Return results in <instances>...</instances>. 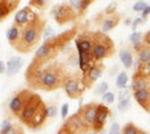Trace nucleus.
<instances>
[{"instance_id":"nucleus-1","label":"nucleus","mask_w":150,"mask_h":134,"mask_svg":"<svg viewBox=\"0 0 150 134\" xmlns=\"http://www.w3.org/2000/svg\"><path fill=\"white\" fill-rule=\"evenodd\" d=\"M44 26H46V21L40 15H37L32 22L26 23L23 27H21V34H19L17 44L14 45V49L21 54L32 52L37 47L39 41L41 40Z\"/></svg>"},{"instance_id":"nucleus-2","label":"nucleus","mask_w":150,"mask_h":134,"mask_svg":"<svg viewBox=\"0 0 150 134\" xmlns=\"http://www.w3.org/2000/svg\"><path fill=\"white\" fill-rule=\"evenodd\" d=\"M69 73L66 71V67L58 62H48L43 66L40 74V81L37 85V90L43 92H54V90L62 88L65 78Z\"/></svg>"},{"instance_id":"nucleus-3","label":"nucleus","mask_w":150,"mask_h":134,"mask_svg":"<svg viewBox=\"0 0 150 134\" xmlns=\"http://www.w3.org/2000/svg\"><path fill=\"white\" fill-rule=\"evenodd\" d=\"M116 52L113 40L110 38L106 31L96 30L94 31V43H92L91 55L95 62H102L105 59L112 58Z\"/></svg>"},{"instance_id":"nucleus-4","label":"nucleus","mask_w":150,"mask_h":134,"mask_svg":"<svg viewBox=\"0 0 150 134\" xmlns=\"http://www.w3.org/2000/svg\"><path fill=\"white\" fill-rule=\"evenodd\" d=\"M59 52H61V51H59L54 45V43L48 38V40H46L37 48L36 54H35V56H33L30 63H35V64H47L48 62H52L59 55Z\"/></svg>"},{"instance_id":"nucleus-5","label":"nucleus","mask_w":150,"mask_h":134,"mask_svg":"<svg viewBox=\"0 0 150 134\" xmlns=\"http://www.w3.org/2000/svg\"><path fill=\"white\" fill-rule=\"evenodd\" d=\"M51 15L54 17V21L58 25H66V23L74 22L79 18L77 11L73 8L70 4L62 3V4H57L51 10Z\"/></svg>"},{"instance_id":"nucleus-6","label":"nucleus","mask_w":150,"mask_h":134,"mask_svg":"<svg viewBox=\"0 0 150 134\" xmlns=\"http://www.w3.org/2000/svg\"><path fill=\"white\" fill-rule=\"evenodd\" d=\"M41 103H43V100H41V97L37 93L30 94V97L28 98L26 104L23 105V108L21 110V112H19V115H18L19 122H21L22 125H25V126H29V123H30V121H32L33 115L36 114V111L41 105Z\"/></svg>"},{"instance_id":"nucleus-7","label":"nucleus","mask_w":150,"mask_h":134,"mask_svg":"<svg viewBox=\"0 0 150 134\" xmlns=\"http://www.w3.org/2000/svg\"><path fill=\"white\" fill-rule=\"evenodd\" d=\"M62 88H64L65 93L68 94V97L73 98V100L81 98L83 93L86 92V86L83 85L81 75L79 77V75H70V74H68V77L64 81Z\"/></svg>"},{"instance_id":"nucleus-8","label":"nucleus","mask_w":150,"mask_h":134,"mask_svg":"<svg viewBox=\"0 0 150 134\" xmlns=\"http://www.w3.org/2000/svg\"><path fill=\"white\" fill-rule=\"evenodd\" d=\"M90 131V129L84 125V122L81 121V118L76 114H73L72 116H66L65 118L64 125L61 126V129L58 130L59 134H83Z\"/></svg>"},{"instance_id":"nucleus-9","label":"nucleus","mask_w":150,"mask_h":134,"mask_svg":"<svg viewBox=\"0 0 150 134\" xmlns=\"http://www.w3.org/2000/svg\"><path fill=\"white\" fill-rule=\"evenodd\" d=\"M32 93L33 92L30 90V88H29V89H21L18 93L14 94L13 97L8 100V103H7V111H8L10 115L18 118L21 110H22L23 105L26 104L28 98L30 97Z\"/></svg>"},{"instance_id":"nucleus-10","label":"nucleus","mask_w":150,"mask_h":134,"mask_svg":"<svg viewBox=\"0 0 150 134\" xmlns=\"http://www.w3.org/2000/svg\"><path fill=\"white\" fill-rule=\"evenodd\" d=\"M105 71V64L102 62H94L91 67L87 70L84 74H81L83 85L86 86V89H90L96 81L99 80Z\"/></svg>"},{"instance_id":"nucleus-11","label":"nucleus","mask_w":150,"mask_h":134,"mask_svg":"<svg viewBox=\"0 0 150 134\" xmlns=\"http://www.w3.org/2000/svg\"><path fill=\"white\" fill-rule=\"evenodd\" d=\"M77 30H79V27L74 26V27H72V29H69V30H65V31H62V33H59V34H55L54 37H51L50 40L52 41L55 47L62 52L66 47H69L70 41L74 40V37L77 34Z\"/></svg>"},{"instance_id":"nucleus-12","label":"nucleus","mask_w":150,"mask_h":134,"mask_svg":"<svg viewBox=\"0 0 150 134\" xmlns=\"http://www.w3.org/2000/svg\"><path fill=\"white\" fill-rule=\"evenodd\" d=\"M110 116V110L106 104H98L96 107V114H95V119H94V123L91 126V130L95 131V133H99L102 131L108 122V118Z\"/></svg>"},{"instance_id":"nucleus-13","label":"nucleus","mask_w":150,"mask_h":134,"mask_svg":"<svg viewBox=\"0 0 150 134\" xmlns=\"http://www.w3.org/2000/svg\"><path fill=\"white\" fill-rule=\"evenodd\" d=\"M92 43H94V31L84 30L76 34L74 37V44H76L77 52H91Z\"/></svg>"},{"instance_id":"nucleus-14","label":"nucleus","mask_w":150,"mask_h":134,"mask_svg":"<svg viewBox=\"0 0 150 134\" xmlns=\"http://www.w3.org/2000/svg\"><path fill=\"white\" fill-rule=\"evenodd\" d=\"M96 107H98V103H88V104H86V105H81L77 111V115L81 118V121L84 122V125L90 130H91V126H92V123H94V119H95Z\"/></svg>"},{"instance_id":"nucleus-15","label":"nucleus","mask_w":150,"mask_h":134,"mask_svg":"<svg viewBox=\"0 0 150 134\" xmlns=\"http://www.w3.org/2000/svg\"><path fill=\"white\" fill-rule=\"evenodd\" d=\"M36 17H37V14L32 10V7H30V6H26V7H23V8L18 10V11L15 13L14 23H15L17 26H19V27H23L26 23L32 22Z\"/></svg>"},{"instance_id":"nucleus-16","label":"nucleus","mask_w":150,"mask_h":134,"mask_svg":"<svg viewBox=\"0 0 150 134\" xmlns=\"http://www.w3.org/2000/svg\"><path fill=\"white\" fill-rule=\"evenodd\" d=\"M47 119H48V116H47V107H46V104H44V101H43L41 105L39 107V110L36 111V114L33 115L32 121H30V123H29L28 127L32 130H39L40 127L44 126Z\"/></svg>"},{"instance_id":"nucleus-17","label":"nucleus","mask_w":150,"mask_h":134,"mask_svg":"<svg viewBox=\"0 0 150 134\" xmlns=\"http://www.w3.org/2000/svg\"><path fill=\"white\" fill-rule=\"evenodd\" d=\"M134 98H135V101L146 112L150 114V86L143 88V89H139V90H135L134 92Z\"/></svg>"},{"instance_id":"nucleus-18","label":"nucleus","mask_w":150,"mask_h":134,"mask_svg":"<svg viewBox=\"0 0 150 134\" xmlns=\"http://www.w3.org/2000/svg\"><path fill=\"white\" fill-rule=\"evenodd\" d=\"M22 66H23V59L21 56H13V58L8 59V62L6 63V74L8 77L15 75L22 68Z\"/></svg>"},{"instance_id":"nucleus-19","label":"nucleus","mask_w":150,"mask_h":134,"mask_svg":"<svg viewBox=\"0 0 150 134\" xmlns=\"http://www.w3.org/2000/svg\"><path fill=\"white\" fill-rule=\"evenodd\" d=\"M150 86V78L149 77L143 75L141 73L135 71L134 77H132V84H131V90L135 92V90H139V89H143V88H147Z\"/></svg>"},{"instance_id":"nucleus-20","label":"nucleus","mask_w":150,"mask_h":134,"mask_svg":"<svg viewBox=\"0 0 150 134\" xmlns=\"http://www.w3.org/2000/svg\"><path fill=\"white\" fill-rule=\"evenodd\" d=\"M120 15L117 13H113L110 15H106V18H103L102 23H100V30L102 31H109V30H113L114 27L117 26L120 23Z\"/></svg>"},{"instance_id":"nucleus-21","label":"nucleus","mask_w":150,"mask_h":134,"mask_svg":"<svg viewBox=\"0 0 150 134\" xmlns=\"http://www.w3.org/2000/svg\"><path fill=\"white\" fill-rule=\"evenodd\" d=\"M118 56H120V62L123 63V66L125 68H131L134 66V58H132L131 51L128 48H121L120 52H118Z\"/></svg>"},{"instance_id":"nucleus-22","label":"nucleus","mask_w":150,"mask_h":134,"mask_svg":"<svg viewBox=\"0 0 150 134\" xmlns=\"http://www.w3.org/2000/svg\"><path fill=\"white\" fill-rule=\"evenodd\" d=\"M19 34H21V27L17 26L15 23H14L13 26L10 27L7 33H6V37H7V41H8V44L11 45L14 48V45L17 44V41L19 38Z\"/></svg>"},{"instance_id":"nucleus-23","label":"nucleus","mask_w":150,"mask_h":134,"mask_svg":"<svg viewBox=\"0 0 150 134\" xmlns=\"http://www.w3.org/2000/svg\"><path fill=\"white\" fill-rule=\"evenodd\" d=\"M138 54V59H137V66H139V64H142V63H146L150 60V45L146 44V43H143L141 47V49L137 52Z\"/></svg>"},{"instance_id":"nucleus-24","label":"nucleus","mask_w":150,"mask_h":134,"mask_svg":"<svg viewBox=\"0 0 150 134\" xmlns=\"http://www.w3.org/2000/svg\"><path fill=\"white\" fill-rule=\"evenodd\" d=\"M121 133L124 134H145V131L142 129H139L137 125H134V123H125L124 127L121 129Z\"/></svg>"},{"instance_id":"nucleus-25","label":"nucleus","mask_w":150,"mask_h":134,"mask_svg":"<svg viewBox=\"0 0 150 134\" xmlns=\"http://www.w3.org/2000/svg\"><path fill=\"white\" fill-rule=\"evenodd\" d=\"M127 82H128V74L125 71H120L118 75L116 77V86L118 89H121L124 86H127Z\"/></svg>"},{"instance_id":"nucleus-26","label":"nucleus","mask_w":150,"mask_h":134,"mask_svg":"<svg viewBox=\"0 0 150 134\" xmlns=\"http://www.w3.org/2000/svg\"><path fill=\"white\" fill-rule=\"evenodd\" d=\"M95 0H80V4H79V8H77V15L79 17H83L86 11L88 10V7L94 3Z\"/></svg>"},{"instance_id":"nucleus-27","label":"nucleus","mask_w":150,"mask_h":134,"mask_svg":"<svg viewBox=\"0 0 150 134\" xmlns=\"http://www.w3.org/2000/svg\"><path fill=\"white\" fill-rule=\"evenodd\" d=\"M51 0H29V6L32 8H39V10H44L47 6L50 4Z\"/></svg>"},{"instance_id":"nucleus-28","label":"nucleus","mask_w":150,"mask_h":134,"mask_svg":"<svg viewBox=\"0 0 150 134\" xmlns=\"http://www.w3.org/2000/svg\"><path fill=\"white\" fill-rule=\"evenodd\" d=\"M11 13H13V10L10 8V7L6 4V3L0 1V22L6 21V18H7V17H8Z\"/></svg>"},{"instance_id":"nucleus-29","label":"nucleus","mask_w":150,"mask_h":134,"mask_svg":"<svg viewBox=\"0 0 150 134\" xmlns=\"http://www.w3.org/2000/svg\"><path fill=\"white\" fill-rule=\"evenodd\" d=\"M129 107H131V98H129V97H125V98H121V100H118L117 110H118L120 112H125Z\"/></svg>"},{"instance_id":"nucleus-30","label":"nucleus","mask_w":150,"mask_h":134,"mask_svg":"<svg viewBox=\"0 0 150 134\" xmlns=\"http://www.w3.org/2000/svg\"><path fill=\"white\" fill-rule=\"evenodd\" d=\"M135 71L141 73V74H143V75L149 77L150 78V60L146 63H142V64H139V66H137V70Z\"/></svg>"},{"instance_id":"nucleus-31","label":"nucleus","mask_w":150,"mask_h":134,"mask_svg":"<svg viewBox=\"0 0 150 134\" xmlns=\"http://www.w3.org/2000/svg\"><path fill=\"white\" fill-rule=\"evenodd\" d=\"M102 101H103V104H106V105H109V104H112L114 101V93L113 92H105L103 94H102Z\"/></svg>"},{"instance_id":"nucleus-32","label":"nucleus","mask_w":150,"mask_h":134,"mask_svg":"<svg viewBox=\"0 0 150 134\" xmlns=\"http://www.w3.org/2000/svg\"><path fill=\"white\" fill-rule=\"evenodd\" d=\"M108 88H109V85H108V82H100L99 85L96 86L95 88V90H94V93L95 94H98V96H102V94L105 93V92H106V90H108Z\"/></svg>"},{"instance_id":"nucleus-33","label":"nucleus","mask_w":150,"mask_h":134,"mask_svg":"<svg viewBox=\"0 0 150 134\" xmlns=\"http://www.w3.org/2000/svg\"><path fill=\"white\" fill-rule=\"evenodd\" d=\"M55 36V31H54V29L51 26H44V30H43V38H44V41L46 40H48V38H51V37H54Z\"/></svg>"},{"instance_id":"nucleus-34","label":"nucleus","mask_w":150,"mask_h":134,"mask_svg":"<svg viewBox=\"0 0 150 134\" xmlns=\"http://www.w3.org/2000/svg\"><path fill=\"white\" fill-rule=\"evenodd\" d=\"M47 107V116L48 118H55L58 115V107L55 104H50V105H46Z\"/></svg>"},{"instance_id":"nucleus-35","label":"nucleus","mask_w":150,"mask_h":134,"mask_svg":"<svg viewBox=\"0 0 150 134\" xmlns=\"http://www.w3.org/2000/svg\"><path fill=\"white\" fill-rule=\"evenodd\" d=\"M146 6H147V3H146L145 0H138L137 3L134 4V7H132V10L135 11V13H141L142 10L145 8Z\"/></svg>"},{"instance_id":"nucleus-36","label":"nucleus","mask_w":150,"mask_h":134,"mask_svg":"<svg viewBox=\"0 0 150 134\" xmlns=\"http://www.w3.org/2000/svg\"><path fill=\"white\" fill-rule=\"evenodd\" d=\"M116 10H117V3H116V1H112V3H110V4L105 8L103 14H105V15H110V14L116 13Z\"/></svg>"},{"instance_id":"nucleus-37","label":"nucleus","mask_w":150,"mask_h":134,"mask_svg":"<svg viewBox=\"0 0 150 134\" xmlns=\"http://www.w3.org/2000/svg\"><path fill=\"white\" fill-rule=\"evenodd\" d=\"M0 1H3V3H6V4L10 8L13 10H15L17 7L19 6V3H21V0H0Z\"/></svg>"},{"instance_id":"nucleus-38","label":"nucleus","mask_w":150,"mask_h":134,"mask_svg":"<svg viewBox=\"0 0 150 134\" xmlns=\"http://www.w3.org/2000/svg\"><path fill=\"white\" fill-rule=\"evenodd\" d=\"M139 40H142V33L138 30H134L131 33V36H129V41L135 43V41H139Z\"/></svg>"},{"instance_id":"nucleus-39","label":"nucleus","mask_w":150,"mask_h":134,"mask_svg":"<svg viewBox=\"0 0 150 134\" xmlns=\"http://www.w3.org/2000/svg\"><path fill=\"white\" fill-rule=\"evenodd\" d=\"M109 133L110 134L121 133V127H120V125H118L117 122H113V123H112V126H110V129H109Z\"/></svg>"},{"instance_id":"nucleus-40","label":"nucleus","mask_w":150,"mask_h":134,"mask_svg":"<svg viewBox=\"0 0 150 134\" xmlns=\"http://www.w3.org/2000/svg\"><path fill=\"white\" fill-rule=\"evenodd\" d=\"M125 97H129V89H128L127 86L121 88V89H120V92H118V100L125 98Z\"/></svg>"},{"instance_id":"nucleus-41","label":"nucleus","mask_w":150,"mask_h":134,"mask_svg":"<svg viewBox=\"0 0 150 134\" xmlns=\"http://www.w3.org/2000/svg\"><path fill=\"white\" fill-rule=\"evenodd\" d=\"M145 22V19L142 18H135V19H132V22H131V26H132V30H137V27L138 25H141V23Z\"/></svg>"},{"instance_id":"nucleus-42","label":"nucleus","mask_w":150,"mask_h":134,"mask_svg":"<svg viewBox=\"0 0 150 134\" xmlns=\"http://www.w3.org/2000/svg\"><path fill=\"white\" fill-rule=\"evenodd\" d=\"M68 112H69V104L68 103L62 104V107H61V116H62V119H65L68 116Z\"/></svg>"},{"instance_id":"nucleus-43","label":"nucleus","mask_w":150,"mask_h":134,"mask_svg":"<svg viewBox=\"0 0 150 134\" xmlns=\"http://www.w3.org/2000/svg\"><path fill=\"white\" fill-rule=\"evenodd\" d=\"M141 13H142V18H143V19L147 18V17L150 15V6H146V7L142 10Z\"/></svg>"},{"instance_id":"nucleus-44","label":"nucleus","mask_w":150,"mask_h":134,"mask_svg":"<svg viewBox=\"0 0 150 134\" xmlns=\"http://www.w3.org/2000/svg\"><path fill=\"white\" fill-rule=\"evenodd\" d=\"M69 4L72 6L73 8L77 11V8H79V4H80V0H69Z\"/></svg>"},{"instance_id":"nucleus-45","label":"nucleus","mask_w":150,"mask_h":134,"mask_svg":"<svg viewBox=\"0 0 150 134\" xmlns=\"http://www.w3.org/2000/svg\"><path fill=\"white\" fill-rule=\"evenodd\" d=\"M143 43H146V44H149L150 45V30L147 31L145 34V38H143Z\"/></svg>"},{"instance_id":"nucleus-46","label":"nucleus","mask_w":150,"mask_h":134,"mask_svg":"<svg viewBox=\"0 0 150 134\" xmlns=\"http://www.w3.org/2000/svg\"><path fill=\"white\" fill-rule=\"evenodd\" d=\"M6 73V63L3 60H0V74Z\"/></svg>"},{"instance_id":"nucleus-47","label":"nucleus","mask_w":150,"mask_h":134,"mask_svg":"<svg viewBox=\"0 0 150 134\" xmlns=\"http://www.w3.org/2000/svg\"><path fill=\"white\" fill-rule=\"evenodd\" d=\"M131 22H132V19L131 18H127L125 21H124V25H125V26H129V25H131Z\"/></svg>"}]
</instances>
